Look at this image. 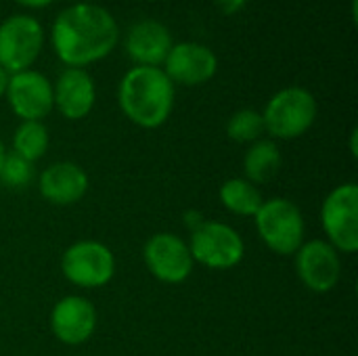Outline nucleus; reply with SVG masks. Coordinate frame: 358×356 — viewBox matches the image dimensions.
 I'll return each mask as SVG.
<instances>
[{"label":"nucleus","mask_w":358,"mask_h":356,"mask_svg":"<svg viewBox=\"0 0 358 356\" xmlns=\"http://www.w3.org/2000/svg\"><path fill=\"white\" fill-rule=\"evenodd\" d=\"M281 164H283V157H281L279 145L275 141L260 138L252 143L243 155V172H245L243 178H248L256 187L264 185L279 174Z\"/></svg>","instance_id":"nucleus-17"},{"label":"nucleus","mask_w":358,"mask_h":356,"mask_svg":"<svg viewBox=\"0 0 358 356\" xmlns=\"http://www.w3.org/2000/svg\"><path fill=\"white\" fill-rule=\"evenodd\" d=\"M143 260L147 271L162 283L178 285L185 283L193 269V256L189 243L176 233H155L143 248Z\"/></svg>","instance_id":"nucleus-8"},{"label":"nucleus","mask_w":358,"mask_h":356,"mask_svg":"<svg viewBox=\"0 0 358 356\" xmlns=\"http://www.w3.org/2000/svg\"><path fill=\"white\" fill-rule=\"evenodd\" d=\"M264 132L279 141H292L306 134L317 120V101L302 86L279 90L262 111Z\"/></svg>","instance_id":"nucleus-4"},{"label":"nucleus","mask_w":358,"mask_h":356,"mask_svg":"<svg viewBox=\"0 0 358 356\" xmlns=\"http://www.w3.org/2000/svg\"><path fill=\"white\" fill-rule=\"evenodd\" d=\"M4 157H6V147H4V143H2V138H0V170H2Z\"/></svg>","instance_id":"nucleus-25"},{"label":"nucleus","mask_w":358,"mask_h":356,"mask_svg":"<svg viewBox=\"0 0 358 356\" xmlns=\"http://www.w3.org/2000/svg\"><path fill=\"white\" fill-rule=\"evenodd\" d=\"M52 99L59 113L67 120H84L96 101L92 78L80 67H67L52 86Z\"/></svg>","instance_id":"nucleus-15"},{"label":"nucleus","mask_w":358,"mask_h":356,"mask_svg":"<svg viewBox=\"0 0 358 356\" xmlns=\"http://www.w3.org/2000/svg\"><path fill=\"white\" fill-rule=\"evenodd\" d=\"M120 29L109 10L96 4H73L59 13L52 25L57 57L69 67H84L107 57L117 44Z\"/></svg>","instance_id":"nucleus-1"},{"label":"nucleus","mask_w":358,"mask_h":356,"mask_svg":"<svg viewBox=\"0 0 358 356\" xmlns=\"http://www.w3.org/2000/svg\"><path fill=\"white\" fill-rule=\"evenodd\" d=\"M50 332L65 346L86 344L96 329L99 315L94 304L84 296H65L50 311Z\"/></svg>","instance_id":"nucleus-12"},{"label":"nucleus","mask_w":358,"mask_h":356,"mask_svg":"<svg viewBox=\"0 0 358 356\" xmlns=\"http://www.w3.org/2000/svg\"><path fill=\"white\" fill-rule=\"evenodd\" d=\"M90 180L82 166L73 162H55L40 172L38 189L40 195L59 208L78 204L88 193Z\"/></svg>","instance_id":"nucleus-14"},{"label":"nucleus","mask_w":358,"mask_h":356,"mask_svg":"<svg viewBox=\"0 0 358 356\" xmlns=\"http://www.w3.org/2000/svg\"><path fill=\"white\" fill-rule=\"evenodd\" d=\"M117 103L124 115L141 128H159L174 107V84L159 67H132L120 82Z\"/></svg>","instance_id":"nucleus-2"},{"label":"nucleus","mask_w":358,"mask_h":356,"mask_svg":"<svg viewBox=\"0 0 358 356\" xmlns=\"http://www.w3.org/2000/svg\"><path fill=\"white\" fill-rule=\"evenodd\" d=\"M6 84H8V73L0 67V97H4V92H6Z\"/></svg>","instance_id":"nucleus-24"},{"label":"nucleus","mask_w":358,"mask_h":356,"mask_svg":"<svg viewBox=\"0 0 358 356\" xmlns=\"http://www.w3.org/2000/svg\"><path fill=\"white\" fill-rule=\"evenodd\" d=\"M321 227L325 241L340 254H355L358 250V185L344 183L329 191L321 206Z\"/></svg>","instance_id":"nucleus-7"},{"label":"nucleus","mask_w":358,"mask_h":356,"mask_svg":"<svg viewBox=\"0 0 358 356\" xmlns=\"http://www.w3.org/2000/svg\"><path fill=\"white\" fill-rule=\"evenodd\" d=\"M36 172H34V164L19 157L17 153H6L2 170H0V183L8 189H25L31 185Z\"/></svg>","instance_id":"nucleus-21"},{"label":"nucleus","mask_w":358,"mask_h":356,"mask_svg":"<svg viewBox=\"0 0 358 356\" xmlns=\"http://www.w3.org/2000/svg\"><path fill=\"white\" fill-rule=\"evenodd\" d=\"M218 199L224 206V210H229L235 216H252L258 212V208L262 206V193L260 189L250 183L248 178H229L220 185L218 189Z\"/></svg>","instance_id":"nucleus-18"},{"label":"nucleus","mask_w":358,"mask_h":356,"mask_svg":"<svg viewBox=\"0 0 358 356\" xmlns=\"http://www.w3.org/2000/svg\"><path fill=\"white\" fill-rule=\"evenodd\" d=\"M248 0H216L218 8L224 13V15H235L237 10H241L245 6Z\"/></svg>","instance_id":"nucleus-22"},{"label":"nucleus","mask_w":358,"mask_h":356,"mask_svg":"<svg viewBox=\"0 0 358 356\" xmlns=\"http://www.w3.org/2000/svg\"><path fill=\"white\" fill-rule=\"evenodd\" d=\"M296 258V273L302 285L315 294H329L338 287L342 279V258L340 252L325 239L304 241Z\"/></svg>","instance_id":"nucleus-10"},{"label":"nucleus","mask_w":358,"mask_h":356,"mask_svg":"<svg viewBox=\"0 0 358 356\" xmlns=\"http://www.w3.org/2000/svg\"><path fill=\"white\" fill-rule=\"evenodd\" d=\"M61 271L71 285L84 290H99L113 279L115 256L101 241L80 239L63 252Z\"/></svg>","instance_id":"nucleus-6"},{"label":"nucleus","mask_w":358,"mask_h":356,"mask_svg":"<svg viewBox=\"0 0 358 356\" xmlns=\"http://www.w3.org/2000/svg\"><path fill=\"white\" fill-rule=\"evenodd\" d=\"M193 262L208 266L212 271L235 269L245 256V243L241 235L224 222L203 220L191 231L187 241Z\"/></svg>","instance_id":"nucleus-5"},{"label":"nucleus","mask_w":358,"mask_h":356,"mask_svg":"<svg viewBox=\"0 0 358 356\" xmlns=\"http://www.w3.org/2000/svg\"><path fill=\"white\" fill-rule=\"evenodd\" d=\"M227 134L233 143H239V145H252V143L260 141L264 134L262 113H258L254 109L235 111L227 122Z\"/></svg>","instance_id":"nucleus-20"},{"label":"nucleus","mask_w":358,"mask_h":356,"mask_svg":"<svg viewBox=\"0 0 358 356\" xmlns=\"http://www.w3.org/2000/svg\"><path fill=\"white\" fill-rule=\"evenodd\" d=\"M42 50V27L29 15H15L0 23V67L6 73L29 69Z\"/></svg>","instance_id":"nucleus-9"},{"label":"nucleus","mask_w":358,"mask_h":356,"mask_svg":"<svg viewBox=\"0 0 358 356\" xmlns=\"http://www.w3.org/2000/svg\"><path fill=\"white\" fill-rule=\"evenodd\" d=\"M254 225L262 243L279 256H294L304 243L306 225L302 210L287 197L264 199L254 214Z\"/></svg>","instance_id":"nucleus-3"},{"label":"nucleus","mask_w":358,"mask_h":356,"mask_svg":"<svg viewBox=\"0 0 358 356\" xmlns=\"http://www.w3.org/2000/svg\"><path fill=\"white\" fill-rule=\"evenodd\" d=\"M172 46L174 44L168 27L153 19L134 23L126 36L128 57L136 65H145V67H157L159 63H164Z\"/></svg>","instance_id":"nucleus-16"},{"label":"nucleus","mask_w":358,"mask_h":356,"mask_svg":"<svg viewBox=\"0 0 358 356\" xmlns=\"http://www.w3.org/2000/svg\"><path fill=\"white\" fill-rule=\"evenodd\" d=\"M6 99L17 118L21 122H42L55 107L52 84L40 71L25 69L8 76Z\"/></svg>","instance_id":"nucleus-11"},{"label":"nucleus","mask_w":358,"mask_h":356,"mask_svg":"<svg viewBox=\"0 0 358 356\" xmlns=\"http://www.w3.org/2000/svg\"><path fill=\"white\" fill-rule=\"evenodd\" d=\"M19 4H23V6H31V8H40V6H46V4H50L52 0H17Z\"/></svg>","instance_id":"nucleus-23"},{"label":"nucleus","mask_w":358,"mask_h":356,"mask_svg":"<svg viewBox=\"0 0 358 356\" xmlns=\"http://www.w3.org/2000/svg\"><path fill=\"white\" fill-rule=\"evenodd\" d=\"M48 145L50 136L42 122H21L13 134V153L31 164L46 155Z\"/></svg>","instance_id":"nucleus-19"},{"label":"nucleus","mask_w":358,"mask_h":356,"mask_svg":"<svg viewBox=\"0 0 358 356\" xmlns=\"http://www.w3.org/2000/svg\"><path fill=\"white\" fill-rule=\"evenodd\" d=\"M164 65H166L164 73L170 78L172 84L199 86L214 78L218 69V59L203 44L180 42L170 48Z\"/></svg>","instance_id":"nucleus-13"}]
</instances>
